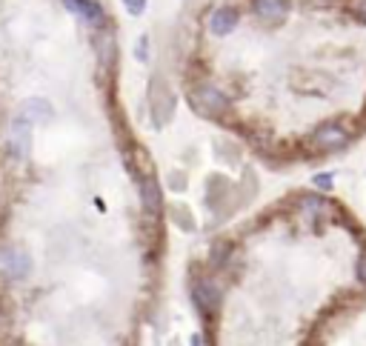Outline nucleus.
Listing matches in <instances>:
<instances>
[{
	"mask_svg": "<svg viewBox=\"0 0 366 346\" xmlns=\"http://www.w3.org/2000/svg\"><path fill=\"white\" fill-rule=\"evenodd\" d=\"M349 137H352V132L343 123H323L312 135V146L320 152H335V149H343L349 143Z\"/></svg>",
	"mask_w": 366,
	"mask_h": 346,
	"instance_id": "f257e3e1",
	"label": "nucleus"
},
{
	"mask_svg": "<svg viewBox=\"0 0 366 346\" xmlns=\"http://www.w3.org/2000/svg\"><path fill=\"white\" fill-rule=\"evenodd\" d=\"M12 149H15V157L21 160H26L32 152V123L23 120L21 115L12 120Z\"/></svg>",
	"mask_w": 366,
	"mask_h": 346,
	"instance_id": "f03ea898",
	"label": "nucleus"
},
{
	"mask_svg": "<svg viewBox=\"0 0 366 346\" xmlns=\"http://www.w3.org/2000/svg\"><path fill=\"white\" fill-rule=\"evenodd\" d=\"M23 120H29V123H46V120H52L55 117V109H52V103L49 100H43V98H26L23 103H21V112H18Z\"/></svg>",
	"mask_w": 366,
	"mask_h": 346,
	"instance_id": "7ed1b4c3",
	"label": "nucleus"
},
{
	"mask_svg": "<svg viewBox=\"0 0 366 346\" xmlns=\"http://www.w3.org/2000/svg\"><path fill=\"white\" fill-rule=\"evenodd\" d=\"M63 6L69 12H75V15H80L92 26H103V21H106V15H103L98 0H63Z\"/></svg>",
	"mask_w": 366,
	"mask_h": 346,
	"instance_id": "20e7f679",
	"label": "nucleus"
},
{
	"mask_svg": "<svg viewBox=\"0 0 366 346\" xmlns=\"http://www.w3.org/2000/svg\"><path fill=\"white\" fill-rule=\"evenodd\" d=\"M238 9L235 6H218L215 12H212V18H209V29H212V35H218V38H226L235 26H238Z\"/></svg>",
	"mask_w": 366,
	"mask_h": 346,
	"instance_id": "39448f33",
	"label": "nucleus"
},
{
	"mask_svg": "<svg viewBox=\"0 0 366 346\" xmlns=\"http://www.w3.org/2000/svg\"><path fill=\"white\" fill-rule=\"evenodd\" d=\"M195 98H198V103H201L206 112H212V115H221V112L229 109V98H226L218 86H198Z\"/></svg>",
	"mask_w": 366,
	"mask_h": 346,
	"instance_id": "423d86ee",
	"label": "nucleus"
},
{
	"mask_svg": "<svg viewBox=\"0 0 366 346\" xmlns=\"http://www.w3.org/2000/svg\"><path fill=\"white\" fill-rule=\"evenodd\" d=\"M4 266H6V272H9L15 281H21V278H26V275H29V269H32V258H29L23 249H9V252L4 255Z\"/></svg>",
	"mask_w": 366,
	"mask_h": 346,
	"instance_id": "0eeeda50",
	"label": "nucleus"
},
{
	"mask_svg": "<svg viewBox=\"0 0 366 346\" xmlns=\"http://www.w3.org/2000/svg\"><path fill=\"white\" fill-rule=\"evenodd\" d=\"M255 12L263 21H281L286 18V0H255Z\"/></svg>",
	"mask_w": 366,
	"mask_h": 346,
	"instance_id": "6e6552de",
	"label": "nucleus"
},
{
	"mask_svg": "<svg viewBox=\"0 0 366 346\" xmlns=\"http://www.w3.org/2000/svg\"><path fill=\"white\" fill-rule=\"evenodd\" d=\"M140 198H143V206L149 212H157L160 209V187L152 178H143L140 181Z\"/></svg>",
	"mask_w": 366,
	"mask_h": 346,
	"instance_id": "1a4fd4ad",
	"label": "nucleus"
},
{
	"mask_svg": "<svg viewBox=\"0 0 366 346\" xmlns=\"http://www.w3.org/2000/svg\"><path fill=\"white\" fill-rule=\"evenodd\" d=\"M300 209H303L309 218L332 215V206H329V201H323V198H318V195H306V198L300 201Z\"/></svg>",
	"mask_w": 366,
	"mask_h": 346,
	"instance_id": "9d476101",
	"label": "nucleus"
},
{
	"mask_svg": "<svg viewBox=\"0 0 366 346\" xmlns=\"http://www.w3.org/2000/svg\"><path fill=\"white\" fill-rule=\"evenodd\" d=\"M195 298H198V303L204 306V309H218V300H221V295L215 292V286L212 283H201L198 286V292H195Z\"/></svg>",
	"mask_w": 366,
	"mask_h": 346,
	"instance_id": "9b49d317",
	"label": "nucleus"
},
{
	"mask_svg": "<svg viewBox=\"0 0 366 346\" xmlns=\"http://www.w3.org/2000/svg\"><path fill=\"white\" fill-rule=\"evenodd\" d=\"M146 4H149V0H123V6H126V12L132 18H140L146 12Z\"/></svg>",
	"mask_w": 366,
	"mask_h": 346,
	"instance_id": "f8f14e48",
	"label": "nucleus"
},
{
	"mask_svg": "<svg viewBox=\"0 0 366 346\" xmlns=\"http://www.w3.org/2000/svg\"><path fill=\"white\" fill-rule=\"evenodd\" d=\"M135 55H137L140 63L149 61V38H146V35H140V41H137V46H135Z\"/></svg>",
	"mask_w": 366,
	"mask_h": 346,
	"instance_id": "ddd939ff",
	"label": "nucleus"
},
{
	"mask_svg": "<svg viewBox=\"0 0 366 346\" xmlns=\"http://www.w3.org/2000/svg\"><path fill=\"white\" fill-rule=\"evenodd\" d=\"M355 275H357V281L366 286V252L357 258V266H355Z\"/></svg>",
	"mask_w": 366,
	"mask_h": 346,
	"instance_id": "4468645a",
	"label": "nucleus"
},
{
	"mask_svg": "<svg viewBox=\"0 0 366 346\" xmlns=\"http://www.w3.org/2000/svg\"><path fill=\"white\" fill-rule=\"evenodd\" d=\"M315 187H318V189H329V187H332V175H318V178H315Z\"/></svg>",
	"mask_w": 366,
	"mask_h": 346,
	"instance_id": "2eb2a0df",
	"label": "nucleus"
},
{
	"mask_svg": "<svg viewBox=\"0 0 366 346\" xmlns=\"http://www.w3.org/2000/svg\"><path fill=\"white\" fill-rule=\"evenodd\" d=\"M357 15L366 21V0H357Z\"/></svg>",
	"mask_w": 366,
	"mask_h": 346,
	"instance_id": "dca6fc26",
	"label": "nucleus"
},
{
	"mask_svg": "<svg viewBox=\"0 0 366 346\" xmlns=\"http://www.w3.org/2000/svg\"><path fill=\"white\" fill-rule=\"evenodd\" d=\"M192 346H201V337H198V335L192 337Z\"/></svg>",
	"mask_w": 366,
	"mask_h": 346,
	"instance_id": "f3484780",
	"label": "nucleus"
}]
</instances>
